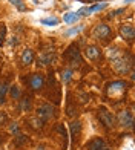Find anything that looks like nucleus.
I'll use <instances>...</instances> for the list:
<instances>
[{
    "label": "nucleus",
    "mask_w": 135,
    "mask_h": 150,
    "mask_svg": "<svg viewBox=\"0 0 135 150\" xmlns=\"http://www.w3.org/2000/svg\"><path fill=\"white\" fill-rule=\"evenodd\" d=\"M92 35H94V38H97V40H107L109 35H111V28L107 25H104V23H100V25H97L95 28H94Z\"/></svg>",
    "instance_id": "2"
},
{
    "label": "nucleus",
    "mask_w": 135,
    "mask_h": 150,
    "mask_svg": "<svg viewBox=\"0 0 135 150\" xmlns=\"http://www.w3.org/2000/svg\"><path fill=\"white\" fill-rule=\"evenodd\" d=\"M6 120H8V117H6V113H2V112H0V124H3V122H6Z\"/></svg>",
    "instance_id": "26"
},
{
    "label": "nucleus",
    "mask_w": 135,
    "mask_h": 150,
    "mask_svg": "<svg viewBox=\"0 0 135 150\" xmlns=\"http://www.w3.org/2000/svg\"><path fill=\"white\" fill-rule=\"evenodd\" d=\"M107 55H109V58L112 60V66L114 69H115L118 74L124 75L131 71L132 67V57L129 55V54H124V55H120L118 54V49L117 47H111L109 52H107Z\"/></svg>",
    "instance_id": "1"
},
{
    "label": "nucleus",
    "mask_w": 135,
    "mask_h": 150,
    "mask_svg": "<svg viewBox=\"0 0 135 150\" xmlns=\"http://www.w3.org/2000/svg\"><path fill=\"white\" fill-rule=\"evenodd\" d=\"M80 31H83V25L77 26V28H72V29H69V31L66 32V35H72V34H78Z\"/></svg>",
    "instance_id": "23"
},
{
    "label": "nucleus",
    "mask_w": 135,
    "mask_h": 150,
    "mask_svg": "<svg viewBox=\"0 0 135 150\" xmlns=\"http://www.w3.org/2000/svg\"><path fill=\"white\" fill-rule=\"evenodd\" d=\"M127 84L124 83V81H114V83H111L109 86H107V95L109 97H114V95H121L124 91H126Z\"/></svg>",
    "instance_id": "4"
},
{
    "label": "nucleus",
    "mask_w": 135,
    "mask_h": 150,
    "mask_svg": "<svg viewBox=\"0 0 135 150\" xmlns=\"http://www.w3.org/2000/svg\"><path fill=\"white\" fill-rule=\"evenodd\" d=\"M66 57L69 58L72 63H77V64H80L82 63V57H80V51H78V47L75 46V45H72V46H69V49L66 51Z\"/></svg>",
    "instance_id": "9"
},
{
    "label": "nucleus",
    "mask_w": 135,
    "mask_h": 150,
    "mask_svg": "<svg viewBox=\"0 0 135 150\" xmlns=\"http://www.w3.org/2000/svg\"><path fill=\"white\" fill-rule=\"evenodd\" d=\"M89 149H91V150H103V149H104V141L100 139V138H95L94 141H91Z\"/></svg>",
    "instance_id": "14"
},
{
    "label": "nucleus",
    "mask_w": 135,
    "mask_h": 150,
    "mask_svg": "<svg viewBox=\"0 0 135 150\" xmlns=\"http://www.w3.org/2000/svg\"><path fill=\"white\" fill-rule=\"evenodd\" d=\"M9 130H11V133H18V126H17V122H12V124L9 126Z\"/></svg>",
    "instance_id": "25"
},
{
    "label": "nucleus",
    "mask_w": 135,
    "mask_h": 150,
    "mask_svg": "<svg viewBox=\"0 0 135 150\" xmlns=\"http://www.w3.org/2000/svg\"><path fill=\"white\" fill-rule=\"evenodd\" d=\"M29 109H31V100L29 98H23L22 103H20V110L26 112V110H29Z\"/></svg>",
    "instance_id": "18"
},
{
    "label": "nucleus",
    "mask_w": 135,
    "mask_h": 150,
    "mask_svg": "<svg viewBox=\"0 0 135 150\" xmlns=\"http://www.w3.org/2000/svg\"><path fill=\"white\" fill-rule=\"evenodd\" d=\"M43 83H45V78H43V75H40V74H32L29 77V86H31L32 91L42 89Z\"/></svg>",
    "instance_id": "8"
},
{
    "label": "nucleus",
    "mask_w": 135,
    "mask_h": 150,
    "mask_svg": "<svg viewBox=\"0 0 135 150\" xmlns=\"http://www.w3.org/2000/svg\"><path fill=\"white\" fill-rule=\"evenodd\" d=\"M37 150H45V147H38Z\"/></svg>",
    "instance_id": "28"
},
{
    "label": "nucleus",
    "mask_w": 135,
    "mask_h": 150,
    "mask_svg": "<svg viewBox=\"0 0 135 150\" xmlns=\"http://www.w3.org/2000/svg\"><path fill=\"white\" fill-rule=\"evenodd\" d=\"M11 97L14 98V100H17L20 97V91H18L17 86H11Z\"/></svg>",
    "instance_id": "22"
},
{
    "label": "nucleus",
    "mask_w": 135,
    "mask_h": 150,
    "mask_svg": "<svg viewBox=\"0 0 135 150\" xmlns=\"http://www.w3.org/2000/svg\"><path fill=\"white\" fill-rule=\"evenodd\" d=\"M103 150H107V149H103Z\"/></svg>",
    "instance_id": "31"
},
{
    "label": "nucleus",
    "mask_w": 135,
    "mask_h": 150,
    "mask_svg": "<svg viewBox=\"0 0 135 150\" xmlns=\"http://www.w3.org/2000/svg\"><path fill=\"white\" fill-rule=\"evenodd\" d=\"M54 112H55V109L51 104H42L37 109V117L42 121H46V120H51L54 117Z\"/></svg>",
    "instance_id": "3"
},
{
    "label": "nucleus",
    "mask_w": 135,
    "mask_h": 150,
    "mask_svg": "<svg viewBox=\"0 0 135 150\" xmlns=\"http://www.w3.org/2000/svg\"><path fill=\"white\" fill-rule=\"evenodd\" d=\"M98 120L103 122V124L106 126V127H114V122H115V120H114V115L111 113V112H107V110H100L98 112Z\"/></svg>",
    "instance_id": "7"
},
{
    "label": "nucleus",
    "mask_w": 135,
    "mask_h": 150,
    "mask_svg": "<svg viewBox=\"0 0 135 150\" xmlns=\"http://www.w3.org/2000/svg\"><path fill=\"white\" fill-rule=\"evenodd\" d=\"M85 55L89 60H98L100 55H101V51H100V47H97V46H87L85 49Z\"/></svg>",
    "instance_id": "11"
},
{
    "label": "nucleus",
    "mask_w": 135,
    "mask_h": 150,
    "mask_svg": "<svg viewBox=\"0 0 135 150\" xmlns=\"http://www.w3.org/2000/svg\"><path fill=\"white\" fill-rule=\"evenodd\" d=\"M87 2H98V0H87Z\"/></svg>",
    "instance_id": "29"
},
{
    "label": "nucleus",
    "mask_w": 135,
    "mask_h": 150,
    "mask_svg": "<svg viewBox=\"0 0 135 150\" xmlns=\"http://www.w3.org/2000/svg\"><path fill=\"white\" fill-rule=\"evenodd\" d=\"M25 139H26V138H25L23 135H18V136H17V142H22V141H25Z\"/></svg>",
    "instance_id": "27"
},
{
    "label": "nucleus",
    "mask_w": 135,
    "mask_h": 150,
    "mask_svg": "<svg viewBox=\"0 0 135 150\" xmlns=\"http://www.w3.org/2000/svg\"><path fill=\"white\" fill-rule=\"evenodd\" d=\"M71 78H72V69H66V71H63V74H62L63 83H68V81H71Z\"/></svg>",
    "instance_id": "21"
},
{
    "label": "nucleus",
    "mask_w": 135,
    "mask_h": 150,
    "mask_svg": "<svg viewBox=\"0 0 135 150\" xmlns=\"http://www.w3.org/2000/svg\"><path fill=\"white\" fill-rule=\"evenodd\" d=\"M126 2H127V3H131V2H132V0H126Z\"/></svg>",
    "instance_id": "30"
},
{
    "label": "nucleus",
    "mask_w": 135,
    "mask_h": 150,
    "mask_svg": "<svg viewBox=\"0 0 135 150\" xmlns=\"http://www.w3.org/2000/svg\"><path fill=\"white\" fill-rule=\"evenodd\" d=\"M9 2L14 5L18 11H26V5L22 2V0H9Z\"/></svg>",
    "instance_id": "20"
},
{
    "label": "nucleus",
    "mask_w": 135,
    "mask_h": 150,
    "mask_svg": "<svg viewBox=\"0 0 135 150\" xmlns=\"http://www.w3.org/2000/svg\"><path fill=\"white\" fill-rule=\"evenodd\" d=\"M77 20H78L77 12H68V14L63 16V22H66V23H74V22H77Z\"/></svg>",
    "instance_id": "16"
},
{
    "label": "nucleus",
    "mask_w": 135,
    "mask_h": 150,
    "mask_svg": "<svg viewBox=\"0 0 135 150\" xmlns=\"http://www.w3.org/2000/svg\"><path fill=\"white\" fill-rule=\"evenodd\" d=\"M5 34H6V26L2 25L0 26V45H3V42H5Z\"/></svg>",
    "instance_id": "24"
},
{
    "label": "nucleus",
    "mask_w": 135,
    "mask_h": 150,
    "mask_svg": "<svg viewBox=\"0 0 135 150\" xmlns=\"http://www.w3.org/2000/svg\"><path fill=\"white\" fill-rule=\"evenodd\" d=\"M104 8H107V3L106 2H103V3H95V5H92V6H85V8H82V9H78L77 11V16L80 17V16H91L92 12H95V11H101V9H104Z\"/></svg>",
    "instance_id": "6"
},
{
    "label": "nucleus",
    "mask_w": 135,
    "mask_h": 150,
    "mask_svg": "<svg viewBox=\"0 0 135 150\" xmlns=\"http://www.w3.org/2000/svg\"><path fill=\"white\" fill-rule=\"evenodd\" d=\"M42 25H46V26H57V25H58V18H57V17L42 18Z\"/></svg>",
    "instance_id": "17"
},
{
    "label": "nucleus",
    "mask_w": 135,
    "mask_h": 150,
    "mask_svg": "<svg viewBox=\"0 0 135 150\" xmlns=\"http://www.w3.org/2000/svg\"><path fill=\"white\" fill-rule=\"evenodd\" d=\"M80 132H82V124H80V121L71 122V135H72V138H77Z\"/></svg>",
    "instance_id": "15"
},
{
    "label": "nucleus",
    "mask_w": 135,
    "mask_h": 150,
    "mask_svg": "<svg viewBox=\"0 0 135 150\" xmlns=\"http://www.w3.org/2000/svg\"><path fill=\"white\" fill-rule=\"evenodd\" d=\"M120 35L123 37L124 40H129V42H132L134 37H135L134 26H132V25H123V26H120Z\"/></svg>",
    "instance_id": "10"
},
{
    "label": "nucleus",
    "mask_w": 135,
    "mask_h": 150,
    "mask_svg": "<svg viewBox=\"0 0 135 150\" xmlns=\"http://www.w3.org/2000/svg\"><path fill=\"white\" fill-rule=\"evenodd\" d=\"M6 91H8V84H6V83H0V104H3V101H5Z\"/></svg>",
    "instance_id": "19"
},
{
    "label": "nucleus",
    "mask_w": 135,
    "mask_h": 150,
    "mask_svg": "<svg viewBox=\"0 0 135 150\" xmlns=\"http://www.w3.org/2000/svg\"><path fill=\"white\" fill-rule=\"evenodd\" d=\"M118 124L121 127H127V129H131L134 126V117H132V113L129 110H121L118 113Z\"/></svg>",
    "instance_id": "5"
},
{
    "label": "nucleus",
    "mask_w": 135,
    "mask_h": 150,
    "mask_svg": "<svg viewBox=\"0 0 135 150\" xmlns=\"http://www.w3.org/2000/svg\"><path fill=\"white\" fill-rule=\"evenodd\" d=\"M34 61V52L31 49H25L22 54V63L23 64H31Z\"/></svg>",
    "instance_id": "13"
},
{
    "label": "nucleus",
    "mask_w": 135,
    "mask_h": 150,
    "mask_svg": "<svg viewBox=\"0 0 135 150\" xmlns=\"http://www.w3.org/2000/svg\"><path fill=\"white\" fill-rule=\"evenodd\" d=\"M54 61V51L51 52H45L38 57V64L40 66H46V64H51Z\"/></svg>",
    "instance_id": "12"
}]
</instances>
